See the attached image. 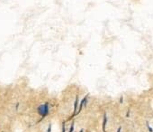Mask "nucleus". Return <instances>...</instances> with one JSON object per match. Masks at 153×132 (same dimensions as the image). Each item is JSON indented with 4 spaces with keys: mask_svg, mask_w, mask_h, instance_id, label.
<instances>
[{
    "mask_svg": "<svg viewBox=\"0 0 153 132\" xmlns=\"http://www.w3.org/2000/svg\"><path fill=\"white\" fill-rule=\"evenodd\" d=\"M73 129H74V123L71 124V127H70V128H69V132H72Z\"/></svg>",
    "mask_w": 153,
    "mask_h": 132,
    "instance_id": "7ed1b4c3",
    "label": "nucleus"
},
{
    "mask_svg": "<svg viewBox=\"0 0 153 132\" xmlns=\"http://www.w3.org/2000/svg\"><path fill=\"white\" fill-rule=\"evenodd\" d=\"M62 132H65V124H63L62 126Z\"/></svg>",
    "mask_w": 153,
    "mask_h": 132,
    "instance_id": "20e7f679",
    "label": "nucleus"
},
{
    "mask_svg": "<svg viewBox=\"0 0 153 132\" xmlns=\"http://www.w3.org/2000/svg\"><path fill=\"white\" fill-rule=\"evenodd\" d=\"M118 132H120V128H119V129H118Z\"/></svg>",
    "mask_w": 153,
    "mask_h": 132,
    "instance_id": "423d86ee",
    "label": "nucleus"
},
{
    "mask_svg": "<svg viewBox=\"0 0 153 132\" xmlns=\"http://www.w3.org/2000/svg\"><path fill=\"white\" fill-rule=\"evenodd\" d=\"M47 132H51V125L49 126V128H48V130H47Z\"/></svg>",
    "mask_w": 153,
    "mask_h": 132,
    "instance_id": "39448f33",
    "label": "nucleus"
},
{
    "mask_svg": "<svg viewBox=\"0 0 153 132\" xmlns=\"http://www.w3.org/2000/svg\"><path fill=\"white\" fill-rule=\"evenodd\" d=\"M78 104H79V98L76 97V100L74 102V114L76 113V109H78Z\"/></svg>",
    "mask_w": 153,
    "mask_h": 132,
    "instance_id": "f03ea898",
    "label": "nucleus"
},
{
    "mask_svg": "<svg viewBox=\"0 0 153 132\" xmlns=\"http://www.w3.org/2000/svg\"><path fill=\"white\" fill-rule=\"evenodd\" d=\"M48 107H47V105L45 104V105H41L39 108H38V113L41 115V116H42V117H44V116H46L47 115V113H48Z\"/></svg>",
    "mask_w": 153,
    "mask_h": 132,
    "instance_id": "f257e3e1",
    "label": "nucleus"
}]
</instances>
